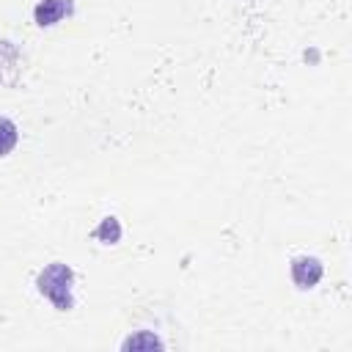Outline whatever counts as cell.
Segmentation results:
<instances>
[{
	"instance_id": "cell-5",
	"label": "cell",
	"mask_w": 352,
	"mask_h": 352,
	"mask_svg": "<svg viewBox=\"0 0 352 352\" xmlns=\"http://www.w3.org/2000/svg\"><path fill=\"white\" fill-rule=\"evenodd\" d=\"M94 236H99V239H104V242H118V236H121V226H118V220L116 217H104L102 220V226L94 231Z\"/></svg>"
},
{
	"instance_id": "cell-3",
	"label": "cell",
	"mask_w": 352,
	"mask_h": 352,
	"mask_svg": "<svg viewBox=\"0 0 352 352\" xmlns=\"http://www.w3.org/2000/svg\"><path fill=\"white\" fill-rule=\"evenodd\" d=\"M66 14H72V3L69 0H41L36 6V11H33L38 28H50V25L60 22Z\"/></svg>"
},
{
	"instance_id": "cell-1",
	"label": "cell",
	"mask_w": 352,
	"mask_h": 352,
	"mask_svg": "<svg viewBox=\"0 0 352 352\" xmlns=\"http://www.w3.org/2000/svg\"><path fill=\"white\" fill-rule=\"evenodd\" d=\"M72 283H74V272H72L69 264H60V261L44 267V270L38 272V278H36L38 292H41L58 311H72V305H74V300H72Z\"/></svg>"
},
{
	"instance_id": "cell-4",
	"label": "cell",
	"mask_w": 352,
	"mask_h": 352,
	"mask_svg": "<svg viewBox=\"0 0 352 352\" xmlns=\"http://www.w3.org/2000/svg\"><path fill=\"white\" fill-rule=\"evenodd\" d=\"M16 140H19V129H16V124H14L11 118L0 116V157L11 154V148L16 146Z\"/></svg>"
},
{
	"instance_id": "cell-2",
	"label": "cell",
	"mask_w": 352,
	"mask_h": 352,
	"mask_svg": "<svg viewBox=\"0 0 352 352\" xmlns=\"http://www.w3.org/2000/svg\"><path fill=\"white\" fill-rule=\"evenodd\" d=\"M322 261L314 258V256H297L292 261V280L300 286V289H314L322 278Z\"/></svg>"
},
{
	"instance_id": "cell-6",
	"label": "cell",
	"mask_w": 352,
	"mask_h": 352,
	"mask_svg": "<svg viewBox=\"0 0 352 352\" xmlns=\"http://www.w3.org/2000/svg\"><path fill=\"white\" fill-rule=\"evenodd\" d=\"M140 344L160 346V341H157V338H129V341H124V349H135V346H140Z\"/></svg>"
}]
</instances>
